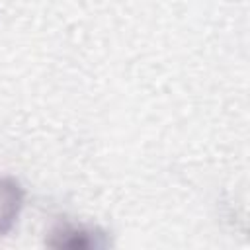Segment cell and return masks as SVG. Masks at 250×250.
Returning <instances> with one entry per match:
<instances>
[{
  "instance_id": "1",
  "label": "cell",
  "mask_w": 250,
  "mask_h": 250,
  "mask_svg": "<svg viewBox=\"0 0 250 250\" xmlns=\"http://www.w3.org/2000/svg\"><path fill=\"white\" fill-rule=\"evenodd\" d=\"M111 244L105 229L68 217H57L45 234V246L55 250H105Z\"/></svg>"
},
{
  "instance_id": "2",
  "label": "cell",
  "mask_w": 250,
  "mask_h": 250,
  "mask_svg": "<svg viewBox=\"0 0 250 250\" xmlns=\"http://www.w3.org/2000/svg\"><path fill=\"white\" fill-rule=\"evenodd\" d=\"M25 205V188L14 176H0V238L8 236Z\"/></svg>"
}]
</instances>
